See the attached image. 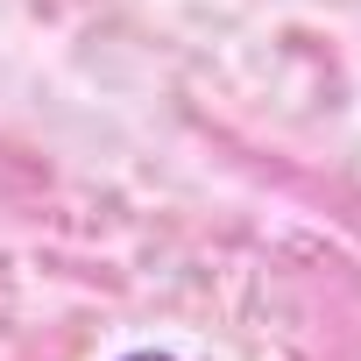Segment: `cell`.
Masks as SVG:
<instances>
[{
	"label": "cell",
	"instance_id": "1",
	"mask_svg": "<svg viewBox=\"0 0 361 361\" xmlns=\"http://www.w3.org/2000/svg\"><path fill=\"white\" fill-rule=\"evenodd\" d=\"M121 361H185V354H163V347H135V354H121Z\"/></svg>",
	"mask_w": 361,
	"mask_h": 361
}]
</instances>
